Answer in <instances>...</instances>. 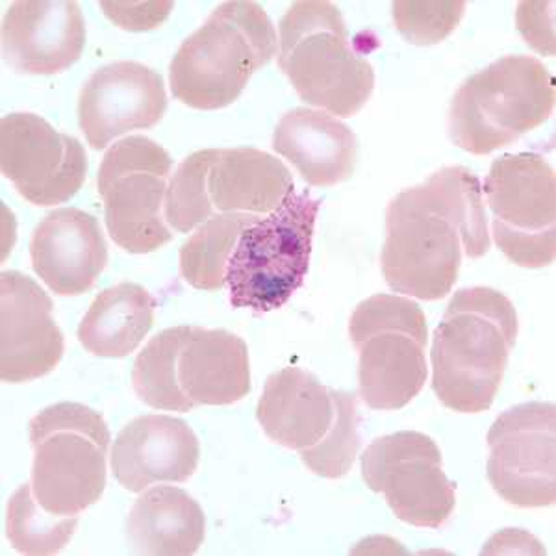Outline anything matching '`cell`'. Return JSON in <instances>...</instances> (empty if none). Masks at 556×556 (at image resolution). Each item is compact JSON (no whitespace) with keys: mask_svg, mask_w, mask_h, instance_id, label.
Listing matches in <instances>:
<instances>
[{"mask_svg":"<svg viewBox=\"0 0 556 556\" xmlns=\"http://www.w3.org/2000/svg\"><path fill=\"white\" fill-rule=\"evenodd\" d=\"M488 251L481 182L462 165L443 167L388 204L380 266L395 293L443 299L458 280L462 256L482 258Z\"/></svg>","mask_w":556,"mask_h":556,"instance_id":"6da1fadb","label":"cell"},{"mask_svg":"<svg viewBox=\"0 0 556 556\" xmlns=\"http://www.w3.org/2000/svg\"><path fill=\"white\" fill-rule=\"evenodd\" d=\"M518 314L492 288L456 291L432 340V390L443 406L481 414L492 406L518 340Z\"/></svg>","mask_w":556,"mask_h":556,"instance_id":"7a4b0ae2","label":"cell"},{"mask_svg":"<svg viewBox=\"0 0 556 556\" xmlns=\"http://www.w3.org/2000/svg\"><path fill=\"white\" fill-rule=\"evenodd\" d=\"M277 54V30L266 10L258 2H225L173 56V96L195 110L230 106Z\"/></svg>","mask_w":556,"mask_h":556,"instance_id":"3957f363","label":"cell"},{"mask_svg":"<svg viewBox=\"0 0 556 556\" xmlns=\"http://www.w3.org/2000/svg\"><path fill=\"white\" fill-rule=\"evenodd\" d=\"M278 67L299 97L321 112L353 117L374 96L375 71L354 49L340 8L293 2L278 23Z\"/></svg>","mask_w":556,"mask_h":556,"instance_id":"277c9868","label":"cell"},{"mask_svg":"<svg viewBox=\"0 0 556 556\" xmlns=\"http://www.w3.org/2000/svg\"><path fill=\"white\" fill-rule=\"evenodd\" d=\"M256 417L267 438L298 451L304 466L325 479H342L361 450L356 395L321 384L299 367L269 375Z\"/></svg>","mask_w":556,"mask_h":556,"instance_id":"5b68a950","label":"cell"},{"mask_svg":"<svg viewBox=\"0 0 556 556\" xmlns=\"http://www.w3.org/2000/svg\"><path fill=\"white\" fill-rule=\"evenodd\" d=\"M555 76L534 56H503L469 76L450 108V136L484 156L544 125L555 110Z\"/></svg>","mask_w":556,"mask_h":556,"instance_id":"8992f818","label":"cell"},{"mask_svg":"<svg viewBox=\"0 0 556 556\" xmlns=\"http://www.w3.org/2000/svg\"><path fill=\"white\" fill-rule=\"evenodd\" d=\"M112 434L99 412L58 403L30 421L34 497L45 510L75 518L101 501Z\"/></svg>","mask_w":556,"mask_h":556,"instance_id":"52a82bcc","label":"cell"},{"mask_svg":"<svg viewBox=\"0 0 556 556\" xmlns=\"http://www.w3.org/2000/svg\"><path fill=\"white\" fill-rule=\"evenodd\" d=\"M319 206L308 191L293 193L243 230L227 269L232 308L278 311L303 286Z\"/></svg>","mask_w":556,"mask_h":556,"instance_id":"ba28073f","label":"cell"},{"mask_svg":"<svg viewBox=\"0 0 556 556\" xmlns=\"http://www.w3.org/2000/svg\"><path fill=\"white\" fill-rule=\"evenodd\" d=\"M349 336L358 353V390L369 408L399 410L424 390L429 327L419 304L386 293L366 299L354 308Z\"/></svg>","mask_w":556,"mask_h":556,"instance_id":"9c48e42d","label":"cell"},{"mask_svg":"<svg viewBox=\"0 0 556 556\" xmlns=\"http://www.w3.org/2000/svg\"><path fill=\"white\" fill-rule=\"evenodd\" d=\"M172 172L169 152L146 136L121 139L108 149L97 188L104 201L108 235L123 251L154 253L173 240L162 214Z\"/></svg>","mask_w":556,"mask_h":556,"instance_id":"30bf717a","label":"cell"},{"mask_svg":"<svg viewBox=\"0 0 556 556\" xmlns=\"http://www.w3.org/2000/svg\"><path fill=\"white\" fill-rule=\"evenodd\" d=\"M482 193L492 235L506 258L529 269L551 266L556 254V177L534 152L493 160Z\"/></svg>","mask_w":556,"mask_h":556,"instance_id":"8fae6325","label":"cell"},{"mask_svg":"<svg viewBox=\"0 0 556 556\" xmlns=\"http://www.w3.org/2000/svg\"><path fill=\"white\" fill-rule=\"evenodd\" d=\"M362 477L412 527L440 529L455 510V484L443 471L442 451L424 432L403 430L369 443Z\"/></svg>","mask_w":556,"mask_h":556,"instance_id":"7c38bea8","label":"cell"},{"mask_svg":"<svg viewBox=\"0 0 556 556\" xmlns=\"http://www.w3.org/2000/svg\"><path fill=\"white\" fill-rule=\"evenodd\" d=\"M488 481L501 500L519 508L556 501V408L523 403L503 412L488 432Z\"/></svg>","mask_w":556,"mask_h":556,"instance_id":"4fadbf2b","label":"cell"},{"mask_svg":"<svg viewBox=\"0 0 556 556\" xmlns=\"http://www.w3.org/2000/svg\"><path fill=\"white\" fill-rule=\"evenodd\" d=\"M0 169L28 203L56 206L83 188L88 156L78 139L39 115L10 114L0 121Z\"/></svg>","mask_w":556,"mask_h":556,"instance_id":"5bb4252c","label":"cell"},{"mask_svg":"<svg viewBox=\"0 0 556 556\" xmlns=\"http://www.w3.org/2000/svg\"><path fill=\"white\" fill-rule=\"evenodd\" d=\"M52 299L20 271L0 275V379L20 384L52 374L65 340L52 316Z\"/></svg>","mask_w":556,"mask_h":556,"instance_id":"9a60e30c","label":"cell"},{"mask_svg":"<svg viewBox=\"0 0 556 556\" xmlns=\"http://www.w3.org/2000/svg\"><path fill=\"white\" fill-rule=\"evenodd\" d=\"M165 110L164 78L138 62L104 65L89 76L78 97L80 128L96 151L130 130L156 127Z\"/></svg>","mask_w":556,"mask_h":556,"instance_id":"2e32d148","label":"cell"},{"mask_svg":"<svg viewBox=\"0 0 556 556\" xmlns=\"http://www.w3.org/2000/svg\"><path fill=\"white\" fill-rule=\"evenodd\" d=\"M86 21L71 0H20L2 20V56L25 75H56L83 56Z\"/></svg>","mask_w":556,"mask_h":556,"instance_id":"e0dca14e","label":"cell"},{"mask_svg":"<svg viewBox=\"0 0 556 556\" xmlns=\"http://www.w3.org/2000/svg\"><path fill=\"white\" fill-rule=\"evenodd\" d=\"M201 460V445L178 417L149 414L132 419L115 438L110 466L121 486L146 492L156 482H188Z\"/></svg>","mask_w":556,"mask_h":556,"instance_id":"ac0fdd59","label":"cell"},{"mask_svg":"<svg viewBox=\"0 0 556 556\" xmlns=\"http://www.w3.org/2000/svg\"><path fill=\"white\" fill-rule=\"evenodd\" d=\"M36 275L56 295H83L108 264V243L97 217L78 208H58L30 240Z\"/></svg>","mask_w":556,"mask_h":556,"instance_id":"d6986e66","label":"cell"},{"mask_svg":"<svg viewBox=\"0 0 556 556\" xmlns=\"http://www.w3.org/2000/svg\"><path fill=\"white\" fill-rule=\"evenodd\" d=\"M177 379L191 408L235 405L251 392L247 343L228 330L190 327L178 353Z\"/></svg>","mask_w":556,"mask_h":556,"instance_id":"ffe728a7","label":"cell"},{"mask_svg":"<svg viewBox=\"0 0 556 556\" xmlns=\"http://www.w3.org/2000/svg\"><path fill=\"white\" fill-rule=\"evenodd\" d=\"M273 149L290 160L304 182L330 188L353 177L358 141L353 130L327 112L295 108L278 121Z\"/></svg>","mask_w":556,"mask_h":556,"instance_id":"44dd1931","label":"cell"},{"mask_svg":"<svg viewBox=\"0 0 556 556\" xmlns=\"http://www.w3.org/2000/svg\"><path fill=\"white\" fill-rule=\"evenodd\" d=\"M293 190L285 162L253 147L217 149L210 167V201L219 214H271Z\"/></svg>","mask_w":556,"mask_h":556,"instance_id":"7402d4cb","label":"cell"},{"mask_svg":"<svg viewBox=\"0 0 556 556\" xmlns=\"http://www.w3.org/2000/svg\"><path fill=\"white\" fill-rule=\"evenodd\" d=\"M204 532L203 508L180 488H151L128 514V542L138 555H195L203 545Z\"/></svg>","mask_w":556,"mask_h":556,"instance_id":"603a6c76","label":"cell"},{"mask_svg":"<svg viewBox=\"0 0 556 556\" xmlns=\"http://www.w3.org/2000/svg\"><path fill=\"white\" fill-rule=\"evenodd\" d=\"M156 299L143 286L119 282L97 295L78 327V342L101 358H125L154 325Z\"/></svg>","mask_w":556,"mask_h":556,"instance_id":"cb8c5ba5","label":"cell"},{"mask_svg":"<svg viewBox=\"0 0 556 556\" xmlns=\"http://www.w3.org/2000/svg\"><path fill=\"white\" fill-rule=\"evenodd\" d=\"M260 215L215 214L180 247V275L195 290L217 291L227 285L236 243Z\"/></svg>","mask_w":556,"mask_h":556,"instance_id":"d4e9b609","label":"cell"},{"mask_svg":"<svg viewBox=\"0 0 556 556\" xmlns=\"http://www.w3.org/2000/svg\"><path fill=\"white\" fill-rule=\"evenodd\" d=\"M190 327H173L154 336L134 362L132 386L139 401L156 410L190 412L177 379V361Z\"/></svg>","mask_w":556,"mask_h":556,"instance_id":"484cf974","label":"cell"},{"mask_svg":"<svg viewBox=\"0 0 556 556\" xmlns=\"http://www.w3.org/2000/svg\"><path fill=\"white\" fill-rule=\"evenodd\" d=\"M78 519L45 510L34 497L33 486L23 484L8 503L7 536L21 555H56L70 544Z\"/></svg>","mask_w":556,"mask_h":556,"instance_id":"4316f807","label":"cell"},{"mask_svg":"<svg viewBox=\"0 0 556 556\" xmlns=\"http://www.w3.org/2000/svg\"><path fill=\"white\" fill-rule=\"evenodd\" d=\"M215 154L217 149L193 152L172 175L165 195L164 215L165 222L177 232H193L214 215V204L208 193V175Z\"/></svg>","mask_w":556,"mask_h":556,"instance_id":"83f0119b","label":"cell"},{"mask_svg":"<svg viewBox=\"0 0 556 556\" xmlns=\"http://www.w3.org/2000/svg\"><path fill=\"white\" fill-rule=\"evenodd\" d=\"M466 12V2H393V23L412 45L442 43L455 33Z\"/></svg>","mask_w":556,"mask_h":556,"instance_id":"f1b7e54d","label":"cell"},{"mask_svg":"<svg viewBox=\"0 0 556 556\" xmlns=\"http://www.w3.org/2000/svg\"><path fill=\"white\" fill-rule=\"evenodd\" d=\"M173 7V2H101L108 20L132 33H146L162 25Z\"/></svg>","mask_w":556,"mask_h":556,"instance_id":"f546056e","label":"cell"},{"mask_svg":"<svg viewBox=\"0 0 556 556\" xmlns=\"http://www.w3.org/2000/svg\"><path fill=\"white\" fill-rule=\"evenodd\" d=\"M544 2H521L518 8L519 33L523 34L527 43L542 54H555L553 28H545Z\"/></svg>","mask_w":556,"mask_h":556,"instance_id":"4dcf8cb0","label":"cell"}]
</instances>
